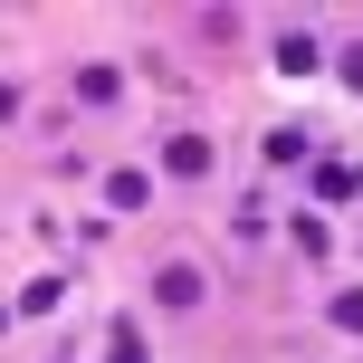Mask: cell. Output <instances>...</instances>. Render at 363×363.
I'll return each mask as SVG.
<instances>
[{"mask_svg":"<svg viewBox=\"0 0 363 363\" xmlns=\"http://www.w3.org/2000/svg\"><path fill=\"white\" fill-rule=\"evenodd\" d=\"M335 325H345V335H363V287H354V296H335Z\"/></svg>","mask_w":363,"mask_h":363,"instance_id":"6da1fadb","label":"cell"}]
</instances>
